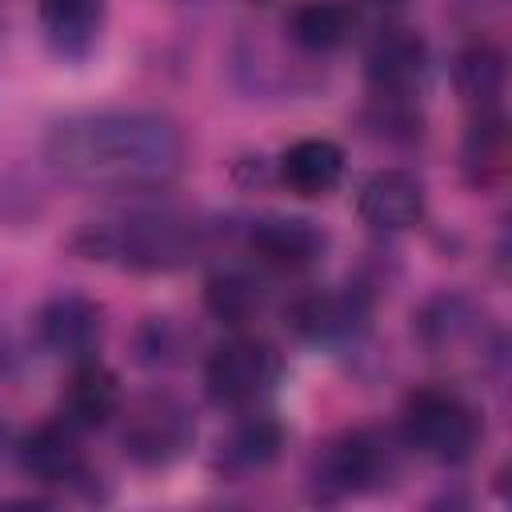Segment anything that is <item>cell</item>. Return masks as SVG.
Segmentation results:
<instances>
[{"label":"cell","instance_id":"ac0fdd59","mask_svg":"<svg viewBox=\"0 0 512 512\" xmlns=\"http://www.w3.org/2000/svg\"><path fill=\"white\" fill-rule=\"evenodd\" d=\"M288 40L304 52H332L340 48L352 28H356V12L344 0H300L288 12Z\"/></svg>","mask_w":512,"mask_h":512},{"label":"cell","instance_id":"4fadbf2b","mask_svg":"<svg viewBox=\"0 0 512 512\" xmlns=\"http://www.w3.org/2000/svg\"><path fill=\"white\" fill-rule=\"evenodd\" d=\"M424 68H428L424 40L408 28H384L364 56L368 84L380 96H416Z\"/></svg>","mask_w":512,"mask_h":512},{"label":"cell","instance_id":"8fae6325","mask_svg":"<svg viewBox=\"0 0 512 512\" xmlns=\"http://www.w3.org/2000/svg\"><path fill=\"white\" fill-rule=\"evenodd\" d=\"M368 324V300L356 288L308 292L292 304V328L312 344H348Z\"/></svg>","mask_w":512,"mask_h":512},{"label":"cell","instance_id":"5bb4252c","mask_svg":"<svg viewBox=\"0 0 512 512\" xmlns=\"http://www.w3.org/2000/svg\"><path fill=\"white\" fill-rule=\"evenodd\" d=\"M44 44L68 60L80 64L96 52L104 32V0H36Z\"/></svg>","mask_w":512,"mask_h":512},{"label":"cell","instance_id":"9a60e30c","mask_svg":"<svg viewBox=\"0 0 512 512\" xmlns=\"http://www.w3.org/2000/svg\"><path fill=\"white\" fill-rule=\"evenodd\" d=\"M120 412V380L112 368H104L96 356L72 364L64 388H60V420H68L76 432L104 428Z\"/></svg>","mask_w":512,"mask_h":512},{"label":"cell","instance_id":"3957f363","mask_svg":"<svg viewBox=\"0 0 512 512\" xmlns=\"http://www.w3.org/2000/svg\"><path fill=\"white\" fill-rule=\"evenodd\" d=\"M396 468H400V456H396L392 436H384L376 428H356V432H344V436L328 440L312 456L308 488H312V500L340 504L348 496L388 488Z\"/></svg>","mask_w":512,"mask_h":512},{"label":"cell","instance_id":"277c9868","mask_svg":"<svg viewBox=\"0 0 512 512\" xmlns=\"http://www.w3.org/2000/svg\"><path fill=\"white\" fill-rule=\"evenodd\" d=\"M400 440L404 448L436 460V464H460L476 452L480 440V416L472 404L448 388H420L404 400L400 416Z\"/></svg>","mask_w":512,"mask_h":512},{"label":"cell","instance_id":"2e32d148","mask_svg":"<svg viewBox=\"0 0 512 512\" xmlns=\"http://www.w3.org/2000/svg\"><path fill=\"white\" fill-rule=\"evenodd\" d=\"M284 448V428L264 416V412H248L240 416L228 436L220 440V452H216V468L224 476H252V472H264Z\"/></svg>","mask_w":512,"mask_h":512},{"label":"cell","instance_id":"6da1fadb","mask_svg":"<svg viewBox=\"0 0 512 512\" xmlns=\"http://www.w3.org/2000/svg\"><path fill=\"white\" fill-rule=\"evenodd\" d=\"M48 168L92 192L164 188L184 168V132L152 108H88L60 116L44 136Z\"/></svg>","mask_w":512,"mask_h":512},{"label":"cell","instance_id":"ba28073f","mask_svg":"<svg viewBox=\"0 0 512 512\" xmlns=\"http://www.w3.org/2000/svg\"><path fill=\"white\" fill-rule=\"evenodd\" d=\"M36 340L56 360H68V364L92 360L104 340V316L88 296L56 292L36 312Z\"/></svg>","mask_w":512,"mask_h":512},{"label":"cell","instance_id":"52a82bcc","mask_svg":"<svg viewBox=\"0 0 512 512\" xmlns=\"http://www.w3.org/2000/svg\"><path fill=\"white\" fill-rule=\"evenodd\" d=\"M416 340L432 356H476L484 360L496 352V324L492 316L464 292H440L424 300L416 312Z\"/></svg>","mask_w":512,"mask_h":512},{"label":"cell","instance_id":"cb8c5ba5","mask_svg":"<svg viewBox=\"0 0 512 512\" xmlns=\"http://www.w3.org/2000/svg\"><path fill=\"white\" fill-rule=\"evenodd\" d=\"M260 4H268V0H260Z\"/></svg>","mask_w":512,"mask_h":512},{"label":"cell","instance_id":"e0dca14e","mask_svg":"<svg viewBox=\"0 0 512 512\" xmlns=\"http://www.w3.org/2000/svg\"><path fill=\"white\" fill-rule=\"evenodd\" d=\"M340 176H344V152H340V144H332L324 136L296 140L280 156V180L296 196H308V200L328 196L340 184Z\"/></svg>","mask_w":512,"mask_h":512},{"label":"cell","instance_id":"5b68a950","mask_svg":"<svg viewBox=\"0 0 512 512\" xmlns=\"http://www.w3.org/2000/svg\"><path fill=\"white\" fill-rule=\"evenodd\" d=\"M196 440L192 408L172 392H144L128 404L120 424V448L140 468H164L180 460Z\"/></svg>","mask_w":512,"mask_h":512},{"label":"cell","instance_id":"7a4b0ae2","mask_svg":"<svg viewBox=\"0 0 512 512\" xmlns=\"http://www.w3.org/2000/svg\"><path fill=\"white\" fill-rule=\"evenodd\" d=\"M68 244L76 256L124 272H176L212 248V224L176 208H132L80 224Z\"/></svg>","mask_w":512,"mask_h":512},{"label":"cell","instance_id":"9c48e42d","mask_svg":"<svg viewBox=\"0 0 512 512\" xmlns=\"http://www.w3.org/2000/svg\"><path fill=\"white\" fill-rule=\"evenodd\" d=\"M324 228L304 220V216H260L248 224V248L260 264L280 268V272H300L312 268L324 256Z\"/></svg>","mask_w":512,"mask_h":512},{"label":"cell","instance_id":"44dd1931","mask_svg":"<svg viewBox=\"0 0 512 512\" xmlns=\"http://www.w3.org/2000/svg\"><path fill=\"white\" fill-rule=\"evenodd\" d=\"M504 164V120L500 112H476L468 136H464V168L472 184H484Z\"/></svg>","mask_w":512,"mask_h":512},{"label":"cell","instance_id":"7c38bea8","mask_svg":"<svg viewBox=\"0 0 512 512\" xmlns=\"http://www.w3.org/2000/svg\"><path fill=\"white\" fill-rule=\"evenodd\" d=\"M356 212L364 224L380 232H396L420 220L424 212V184L408 168H380L356 192Z\"/></svg>","mask_w":512,"mask_h":512},{"label":"cell","instance_id":"7402d4cb","mask_svg":"<svg viewBox=\"0 0 512 512\" xmlns=\"http://www.w3.org/2000/svg\"><path fill=\"white\" fill-rule=\"evenodd\" d=\"M180 352V332L168 316H148V324L136 332V356L144 364H172Z\"/></svg>","mask_w":512,"mask_h":512},{"label":"cell","instance_id":"30bf717a","mask_svg":"<svg viewBox=\"0 0 512 512\" xmlns=\"http://www.w3.org/2000/svg\"><path fill=\"white\" fill-rule=\"evenodd\" d=\"M20 468L36 480V484H84L88 480V460L80 448V432L68 420H48L40 428H32L20 440Z\"/></svg>","mask_w":512,"mask_h":512},{"label":"cell","instance_id":"8992f818","mask_svg":"<svg viewBox=\"0 0 512 512\" xmlns=\"http://www.w3.org/2000/svg\"><path fill=\"white\" fill-rule=\"evenodd\" d=\"M280 376V356L268 340L232 336L212 348L204 364V388L220 408H252L260 404Z\"/></svg>","mask_w":512,"mask_h":512},{"label":"cell","instance_id":"d6986e66","mask_svg":"<svg viewBox=\"0 0 512 512\" xmlns=\"http://www.w3.org/2000/svg\"><path fill=\"white\" fill-rule=\"evenodd\" d=\"M268 288L256 272L232 264V268H216L204 284V308L220 320V324H248L264 312Z\"/></svg>","mask_w":512,"mask_h":512},{"label":"cell","instance_id":"ffe728a7","mask_svg":"<svg viewBox=\"0 0 512 512\" xmlns=\"http://www.w3.org/2000/svg\"><path fill=\"white\" fill-rule=\"evenodd\" d=\"M452 80H456V92L464 96V104H472L476 112H496L500 92H504V56H500V48H492L484 40L468 44L456 56Z\"/></svg>","mask_w":512,"mask_h":512},{"label":"cell","instance_id":"603a6c76","mask_svg":"<svg viewBox=\"0 0 512 512\" xmlns=\"http://www.w3.org/2000/svg\"><path fill=\"white\" fill-rule=\"evenodd\" d=\"M372 4H400V0H372Z\"/></svg>","mask_w":512,"mask_h":512}]
</instances>
